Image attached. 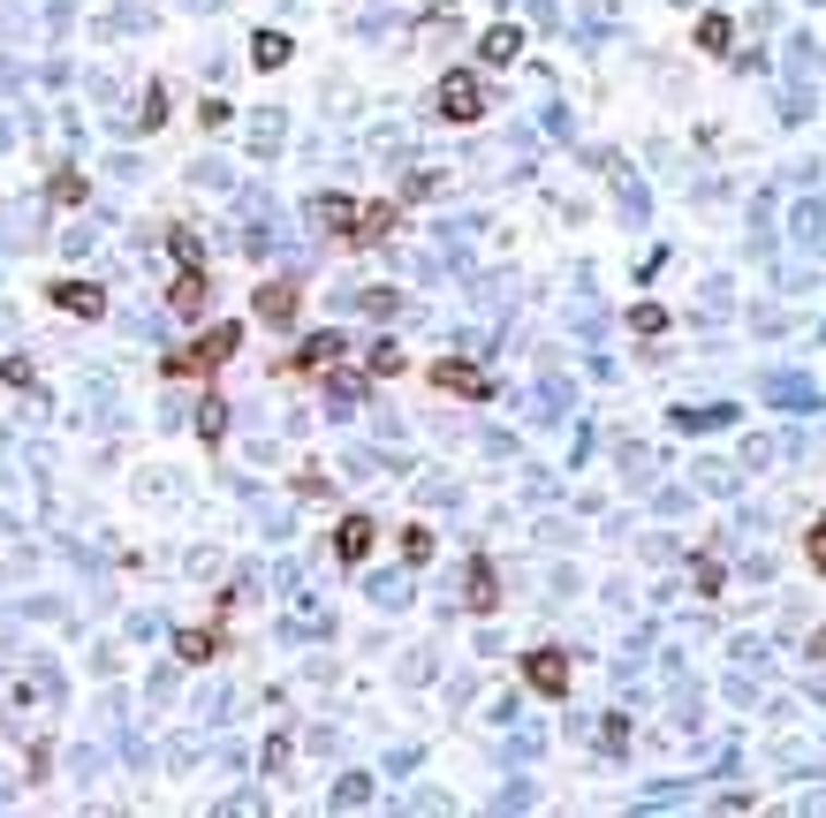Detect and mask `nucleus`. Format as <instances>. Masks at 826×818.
Here are the masks:
<instances>
[{
    "label": "nucleus",
    "mask_w": 826,
    "mask_h": 818,
    "mask_svg": "<svg viewBox=\"0 0 826 818\" xmlns=\"http://www.w3.org/2000/svg\"><path fill=\"white\" fill-rule=\"evenodd\" d=\"M812 561H819V569H826V523H819V530H812Z\"/></svg>",
    "instance_id": "nucleus-12"
},
{
    "label": "nucleus",
    "mask_w": 826,
    "mask_h": 818,
    "mask_svg": "<svg viewBox=\"0 0 826 818\" xmlns=\"http://www.w3.org/2000/svg\"><path fill=\"white\" fill-rule=\"evenodd\" d=\"M471 607H494V569H471Z\"/></svg>",
    "instance_id": "nucleus-11"
},
{
    "label": "nucleus",
    "mask_w": 826,
    "mask_h": 818,
    "mask_svg": "<svg viewBox=\"0 0 826 818\" xmlns=\"http://www.w3.org/2000/svg\"><path fill=\"white\" fill-rule=\"evenodd\" d=\"M333 553H341V561H364V553H372V523H364V515H349V523H341V538H333Z\"/></svg>",
    "instance_id": "nucleus-3"
},
{
    "label": "nucleus",
    "mask_w": 826,
    "mask_h": 818,
    "mask_svg": "<svg viewBox=\"0 0 826 818\" xmlns=\"http://www.w3.org/2000/svg\"><path fill=\"white\" fill-rule=\"evenodd\" d=\"M197 304H205V281H197V266H190V273L174 281V312H190V319H197Z\"/></svg>",
    "instance_id": "nucleus-7"
},
{
    "label": "nucleus",
    "mask_w": 826,
    "mask_h": 818,
    "mask_svg": "<svg viewBox=\"0 0 826 818\" xmlns=\"http://www.w3.org/2000/svg\"><path fill=\"white\" fill-rule=\"evenodd\" d=\"M433 379H440L448 394H486V371H478V364H440Z\"/></svg>",
    "instance_id": "nucleus-2"
},
{
    "label": "nucleus",
    "mask_w": 826,
    "mask_h": 818,
    "mask_svg": "<svg viewBox=\"0 0 826 818\" xmlns=\"http://www.w3.org/2000/svg\"><path fill=\"white\" fill-rule=\"evenodd\" d=\"M258 319L289 327V319H296V289H266V296H258Z\"/></svg>",
    "instance_id": "nucleus-5"
},
{
    "label": "nucleus",
    "mask_w": 826,
    "mask_h": 818,
    "mask_svg": "<svg viewBox=\"0 0 826 818\" xmlns=\"http://www.w3.org/2000/svg\"><path fill=\"white\" fill-rule=\"evenodd\" d=\"M440 114H448V122H478V84H471V76H448V84H440Z\"/></svg>",
    "instance_id": "nucleus-1"
},
{
    "label": "nucleus",
    "mask_w": 826,
    "mask_h": 818,
    "mask_svg": "<svg viewBox=\"0 0 826 818\" xmlns=\"http://www.w3.org/2000/svg\"><path fill=\"white\" fill-rule=\"evenodd\" d=\"M53 296H61L69 312H84V319H99V289H92V281H69V289H53Z\"/></svg>",
    "instance_id": "nucleus-6"
},
{
    "label": "nucleus",
    "mask_w": 826,
    "mask_h": 818,
    "mask_svg": "<svg viewBox=\"0 0 826 818\" xmlns=\"http://www.w3.org/2000/svg\"><path fill=\"white\" fill-rule=\"evenodd\" d=\"M333 356H341V333H312L304 341V364H333Z\"/></svg>",
    "instance_id": "nucleus-8"
},
{
    "label": "nucleus",
    "mask_w": 826,
    "mask_h": 818,
    "mask_svg": "<svg viewBox=\"0 0 826 818\" xmlns=\"http://www.w3.org/2000/svg\"><path fill=\"white\" fill-rule=\"evenodd\" d=\"M486 61H515V30H508V23H500V30H486Z\"/></svg>",
    "instance_id": "nucleus-9"
},
{
    "label": "nucleus",
    "mask_w": 826,
    "mask_h": 818,
    "mask_svg": "<svg viewBox=\"0 0 826 818\" xmlns=\"http://www.w3.org/2000/svg\"><path fill=\"white\" fill-rule=\"evenodd\" d=\"M531 682L561 697V689H569V667H561V652H531Z\"/></svg>",
    "instance_id": "nucleus-4"
},
{
    "label": "nucleus",
    "mask_w": 826,
    "mask_h": 818,
    "mask_svg": "<svg viewBox=\"0 0 826 818\" xmlns=\"http://www.w3.org/2000/svg\"><path fill=\"white\" fill-rule=\"evenodd\" d=\"M258 61H266V69H281V61H289V38H281V30H266V38H258Z\"/></svg>",
    "instance_id": "nucleus-10"
}]
</instances>
